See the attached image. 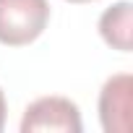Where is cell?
Returning a JSON list of instances; mask_svg holds the SVG:
<instances>
[{"mask_svg": "<svg viewBox=\"0 0 133 133\" xmlns=\"http://www.w3.org/2000/svg\"><path fill=\"white\" fill-rule=\"evenodd\" d=\"M5 112H8V107H5V94H3V89H0V130H3V125H5Z\"/></svg>", "mask_w": 133, "mask_h": 133, "instance_id": "cell-5", "label": "cell"}, {"mask_svg": "<svg viewBox=\"0 0 133 133\" xmlns=\"http://www.w3.org/2000/svg\"><path fill=\"white\" fill-rule=\"evenodd\" d=\"M99 34L112 50H120V52L130 50V3L128 0L110 5L99 16Z\"/></svg>", "mask_w": 133, "mask_h": 133, "instance_id": "cell-4", "label": "cell"}, {"mask_svg": "<svg viewBox=\"0 0 133 133\" xmlns=\"http://www.w3.org/2000/svg\"><path fill=\"white\" fill-rule=\"evenodd\" d=\"M68 3H91V0H68Z\"/></svg>", "mask_w": 133, "mask_h": 133, "instance_id": "cell-6", "label": "cell"}, {"mask_svg": "<svg viewBox=\"0 0 133 133\" xmlns=\"http://www.w3.org/2000/svg\"><path fill=\"white\" fill-rule=\"evenodd\" d=\"M81 112L76 102L65 97H39L34 99L21 120V133L57 130V133H81Z\"/></svg>", "mask_w": 133, "mask_h": 133, "instance_id": "cell-2", "label": "cell"}, {"mask_svg": "<svg viewBox=\"0 0 133 133\" xmlns=\"http://www.w3.org/2000/svg\"><path fill=\"white\" fill-rule=\"evenodd\" d=\"M130 76L117 73L104 81L99 94V120L107 133L130 130Z\"/></svg>", "mask_w": 133, "mask_h": 133, "instance_id": "cell-3", "label": "cell"}, {"mask_svg": "<svg viewBox=\"0 0 133 133\" xmlns=\"http://www.w3.org/2000/svg\"><path fill=\"white\" fill-rule=\"evenodd\" d=\"M50 21L47 0H0V42L8 47L31 44Z\"/></svg>", "mask_w": 133, "mask_h": 133, "instance_id": "cell-1", "label": "cell"}]
</instances>
